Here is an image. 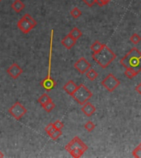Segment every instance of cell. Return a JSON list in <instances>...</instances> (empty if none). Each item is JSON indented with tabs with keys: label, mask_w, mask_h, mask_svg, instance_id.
Masks as SVG:
<instances>
[{
	"label": "cell",
	"mask_w": 141,
	"mask_h": 158,
	"mask_svg": "<svg viewBox=\"0 0 141 158\" xmlns=\"http://www.w3.org/2000/svg\"><path fill=\"white\" fill-rule=\"evenodd\" d=\"M132 155H133L134 157L141 158V148L139 147V146H138V147H137V148L133 151Z\"/></svg>",
	"instance_id": "26"
},
{
	"label": "cell",
	"mask_w": 141,
	"mask_h": 158,
	"mask_svg": "<svg viewBox=\"0 0 141 158\" xmlns=\"http://www.w3.org/2000/svg\"><path fill=\"white\" fill-rule=\"evenodd\" d=\"M27 109L18 101L13 104L8 110V113L17 120H19L20 118H22L27 114Z\"/></svg>",
	"instance_id": "6"
},
{
	"label": "cell",
	"mask_w": 141,
	"mask_h": 158,
	"mask_svg": "<svg viewBox=\"0 0 141 158\" xmlns=\"http://www.w3.org/2000/svg\"><path fill=\"white\" fill-rule=\"evenodd\" d=\"M71 96L79 105L83 106L87 101H88L89 99L92 96V93L84 84H81V85L78 86L77 89Z\"/></svg>",
	"instance_id": "4"
},
{
	"label": "cell",
	"mask_w": 141,
	"mask_h": 158,
	"mask_svg": "<svg viewBox=\"0 0 141 158\" xmlns=\"http://www.w3.org/2000/svg\"><path fill=\"white\" fill-rule=\"evenodd\" d=\"M3 156H3V154H2V153L0 152V157H3Z\"/></svg>",
	"instance_id": "32"
},
{
	"label": "cell",
	"mask_w": 141,
	"mask_h": 158,
	"mask_svg": "<svg viewBox=\"0 0 141 158\" xmlns=\"http://www.w3.org/2000/svg\"><path fill=\"white\" fill-rule=\"evenodd\" d=\"M53 124H54V128L58 130H61L64 128V123L60 120H56L54 123H53Z\"/></svg>",
	"instance_id": "27"
},
{
	"label": "cell",
	"mask_w": 141,
	"mask_h": 158,
	"mask_svg": "<svg viewBox=\"0 0 141 158\" xmlns=\"http://www.w3.org/2000/svg\"><path fill=\"white\" fill-rule=\"evenodd\" d=\"M23 73V70L17 64H13L7 69V73H8L12 78L17 79Z\"/></svg>",
	"instance_id": "8"
},
{
	"label": "cell",
	"mask_w": 141,
	"mask_h": 158,
	"mask_svg": "<svg viewBox=\"0 0 141 158\" xmlns=\"http://www.w3.org/2000/svg\"><path fill=\"white\" fill-rule=\"evenodd\" d=\"M12 8L17 13H19L25 8L24 2H22V0H15L12 3Z\"/></svg>",
	"instance_id": "14"
},
{
	"label": "cell",
	"mask_w": 141,
	"mask_h": 158,
	"mask_svg": "<svg viewBox=\"0 0 141 158\" xmlns=\"http://www.w3.org/2000/svg\"><path fill=\"white\" fill-rule=\"evenodd\" d=\"M42 107L44 108V110L46 111L47 113H49V112H51V111L54 109V107H55V104L52 101V100H50V101H48L47 103L45 104Z\"/></svg>",
	"instance_id": "17"
},
{
	"label": "cell",
	"mask_w": 141,
	"mask_h": 158,
	"mask_svg": "<svg viewBox=\"0 0 141 158\" xmlns=\"http://www.w3.org/2000/svg\"><path fill=\"white\" fill-rule=\"evenodd\" d=\"M83 2L88 7H92L95 3H96V0H83Z\"/></svg>",
	"instance_id": "30"
},
{
	"label": "cell",
	"mask_w": 141,
	"mask_h": 158,
	"mask_svg": "<svg viewBox=\"0 0 141 158\" xmlns=\"http://www.w3.org/2000/svg\"><path fill=\"white\" fill-rule=\"evenodd\" d=\"M1 1H2V0H0V2H1Z\"/></svg>",
	"instance_id": "34"
},
{
	"label": "cell",
	"mask_w": 141,
	"mask_h": 158,
	"mask_svg": "<svg viewBox=\"0 0 141 158\" xmlns=\"http://www.w3.org/2000/svg\"><path fill=\"white\" fill-rule=\"evenodd\" d=\"M77 87H78V86L76 85V83H75L73 80H69V81L63 86V89H64V91H65L68 95L72 96V95L74 94V91H75V90L77 89Z\"/></svg>",
	"instance_id": "13"
},
{
	"label": "cell",
	"mask_w": 141,
	"mask_h": 158,
	"mask_svg": "<svg viewBox=\"0 0 141 158\" xmlns=\"http://www.w3.org/2000/svg\"><path fill=\"white\" fill-rule=\"evenodd\" d=\"M95 127H96V125H95L92 121H88V122L85 123V125H84L85 129H86L87 131H88V132H92V131L95 128Z\"/></svg>",
	"instance_id": "25"
},
{
	"label": "cell",
	"mask_w": 141,
	"mask_h": 158,
	"mask_svg": "<svg viewBox=\"0 0 141 158\" xmlns=\"http://www.w3.org/2000/svg\"><path fill=\"white\" fill-rule=\"evenodd\" d=\"M104 44H101V42L98 41V40H96V41L94 42L93 44L91 45V49L92 51L93 52V53H96V52H98L100 49L103 47Z\"/></svg>",
	"instance_id": "18"
},
{
	"label": "cell",
	"mask_w": 141,
	"mask_h": 158,
	"mask_svg": "<svg viewBox=\"0 0 141 158\" xmlns=\"http://www.w3.org/2000/svg\"><path fill=\"white\" fill-rule=\"evenodd\" d=\"M50 100H51V98L49 97V95H48V94H46V93H45V94H43V95H41V96H40L39 99H38V102H39V103L41 104L42 106H43L45 104L47 103V102L50 101Z\"/></svg>",
	"instance_id": "19"
},
{
	"label": "cell",
	"mask_w": 141,
	"mask_h": 158,
	"mask_svg": "<svg viewBox=\"0 0 141 158\" xmlns=\"http://www.w3.org/2000/svg\"><path fill=\"white\" fill-rule=\"evenodd\" d=\"M97 76H98V73L92 69H89L86 72V77L91 81H94L97 77Z\"/></svg>",
	"instance_id": "16"
},
{
	"label": "cell",
	"mask_w": 141,
	"mask_h": 158,
	"mask_svg": "<svg viewBox=\"0 0 141 158\" xmlns=\"http://www.w3.org/2000/svg\"><path fill=\"white\" fill-rule=\"evenodd\" d=\"M17 27H18V29L22 32V33H24V34H27V33H29L31 31H32L34 27H32V25L30 24L29 22H27V20L22 17L21 19L18 21L17 22Z\"/></svg>",
	"instance_id": "9"
},
{
	"label": "cell",
	"mask_w": 141,
	"mask_h": 158,
	"mask_svg": "<svg viewBox=\"0 0 141 158\" xmlns=\"http://www.w3.org/2000/svg\"><path fill=\"white\" fill-rule=\"evenodd\" d=\"M111 1V0H96V3L100 7H102V6L108 4Z\"/></svg>",
	"instance_id": "29"
},
{
	"label": "cell",
	"mask_w": 141,
	"mask_h": 158,
	"mask_svg": "<svg viewBox=\"0 0 141 158\" xmlns=\"http://www.w3.org/2000/svg\"><path fill=\"white\" fill-rule=\"evenodd\" d=\"M70 14H71L72 17L76 19V18H79V17L81 16L82 12L79 9V8H78V7H74V8L71 10Z\"/></svg>",
	"instance_id": "23"
},
{
	"label": "cell",
	"mask_w": 141,
	"mask_h": 158,
	"mask_svg": "<svg viewBox=\"0 0 141 158\" xmlns=\"http://www.w3.org/2000/svg\"><path fill=\"white\" fill-rule=\"evenodd\" d=\"M64 148L73 157L79 158L88 149V147L76 136L65 146Z\"/></svg>",
	"instance_id": "3"
},
{
	"label": "cell",
	"mask_w": 141,
	"mask_h": 158,
	"mask_svg": "<svg viewBox=\"0 0 141 158\" xmlns=\"http://www.w3.org/2000/svg\"><path fill=\"white\" fill-rule=\"evenodd\" d=\"M69 35L71 37H73L74 40H79L80 37L82 36V35H83V33H82V31H80V30L78 28V27H74V29L72 30L71 31L69 32Z\"/></svg>",
	"instance_id": "15"
},
{
	"label": "cell",
	"mask_w": 141,
	"mask_h": 158,
	"mask_svg": "<svg viewBox=\"0 0 141 158\" xmlns=\"http://www.w3.org/2000/svg\"><path fill=\"white\" fill-rule=\"evenodd\" d=\"M139 147H140V148H141V143H140V144H139Z\"/></svg>",
	"instance_id": "33"
},
{
	"label": "cell",
	"mask_w": 141,
	"mask_h": 158,
	"mask_svg": "<svg viewBox=\"0 0 141 158\" xmlns=\"http://www.w3.org/2000/svg\"><path fill=\"white\" fill-rule=\"evenodd\" d=\"M74 68L79 73L84 74L89 69H91V64L85 58L82 57L74 64Z\"/></svg>",
	"instance_id": "7"
},
{
	"label": "cell",
	"mask_w": 141,
	"mask_h": 158,
	"mask_svg": "<svg viewBox=\"0 0 141 158\" xmlns=\"http://www.w3.org/2000/svg\"><path fill=\"white\" fill-rule=\"evenodd\" d=\"M140 40H141V37L139 36L138 34H136V33L133 34L130 36V41L132 42L133 44H139V43L140 42Z\"/></svg>",
	"instance_id": "24"
},
{
	"label": "cell",
	"mask_w": 141,
	"mask_h": 158,
	"mask_svg": "<svg viewBox=\"0 0 141 158\" xmlns=\"http://www.w3.org/2000/svg\"><path fill=\"white\" fill-rule=\"evenodd\" d=\"M76 41V40H74L73 37H71L69 34H68L66 36L64 37V39H62L61 44H63L67 49H70L75 45Z\"/></svg>",
	"instance_id": "12"
},
{
	"label": "cell",
	"mask_w": 141,
	"mask_h": 158,
	"mask_svg": "<svg viewBox=\"0 0 141 158\" xmlns=\"http://www.w3.org/2000/svg\"><path fill=\"white\" fill-rule=\"evenodd\" d=\"M120 64L125 69H133L139 73L141 71V52L135 47L121 59Z\"/></svg>",
	"instance_id": "1"
},
{
	"label": "cell",
	"mask_w": 141,
	"mask_h": 158,
	"mask_svg": "<svg viewBox=\"0 0 141 158\" xmlns=\"http://www.w3.org/2000/svg\"><path fill=\"white\" fill-rule=\"evenodd\" d=\"M92 57L102 69H106L115 60L116 55L106 44H104L98 52L93 53Z\"/></svg>",
	"instance_id": "2"
},
{
	"label": "cell",
	"mask_w": 141,
	"mask_h": 158,
	"mask_svg": "<svg viewBox=\"0 0 141 158\" xmlns=\"http://www.w3.org/2000/svg\"><path fill=\"white\" fill-rule=\"evenodd\" d=\"M135 91L141 96V82L139 84L138 86H135Z\"/></svg>",
	"instance_id": "31"
},
{
	"label": "cell",
	"mask_w": 141,
	"mask_h": 158,
	"mask_svg": "<svg viewBox=\"0 0 141 158\" xmlns=\"http://www.w3.org/2000/svg\"><path fill=\"white\" fill-rule=\"evenodd\" d=\"M22 17L27 20V22H29L30 24L32 25V27H36V20H35L34 18H33V17H32V16L29 14V13H27V14H25Z\"/></svg>",
	"instance_id": "22"
},
{
	"label": "cell",
	"mask_w": 141,
	"mask_h": 158,
	"mask_svg": "<svg viewBox=\"0 0 141 158\" xmlns=\"http://www.w3.org/2000/svg\"><path fill=\"white\" fill-rule=\"evenodd\" d=\"M101 84L102 86H104L105 88L109 91V92H112L115 91V89L119 86V85L121 84L120 81L116 78V77L114 76L112 73H109L105 78L101 81Z\"/></svg>",
	"instance_id": "5"
},
{
	"label": "cell",
	"mask_w": 141,
	"mask_h": 158,
	"mask_svg": "<svg viewBox=\"0 0 141 158\" xmlns=\"http://www.w3.org/2000/svg\"><path fill=\"white\" fill-rule=\"evenodd\" d=\"M81 110L83 111V113L88 117H91L95 112H96V107L92 105V103L87 101L86 103H84L83 105L81 108Z\"/></svg>",
	"instance_id": "10"
},
{
	"label": "cell",
	"mask_w": 141,
	"mask_h": 158,
	"mask_svg": "<svg viewBox=\"0 0 141 158\" xmlns=\"http://www.w3.org/2000/svg\"><path fill=\"white\" fill-rule=\"evenodd\" d=\"M62 133H62L61 130H58V129L54 128V130L49 133V136L51 138V139H53V140H56V139H58V138L62 135Z\"/></svg>",
	"instance_id": "21"
},
{
	"label": "cell",
	"mask_w": 141,
	"mask_h": 158,
	"mask_svg": "<svg viewBox=\"0 0 141 158\" xmlns=\"http://www.w3.org/2000/svg\"><path fill=\"white\" fill-rule=\"evenodd\" d=\"M40 83H41V85L43 86V88H44L45 90H46V91H51L52 89H54V87H55V86H56V82H55V81H54L52 77H49V78L45 77V78L44 80H42Z\"/></svg>",
	"instance_id": "11"
},
{
	"label": "cell",
	"mask_w": 141,
	"mask_h": 158,
	"mask_svg": "<svg viewBox=\"0 0 141 158\" xmlns=\"http://www.w3.org/2000/svg\"><path fill=\"white\" fill-rule=\"evenodd\" d=\"M139 73V72L133 69H126V72H125V74L128 78H133L134 77H135Z\"/></svg>",
	"instance_id": "20"
},
{
	"label": "cell",
	"mask_w": 141,
	"mask_h": 158,
	"mask_svg": "<svg viewBox=\"0 0 141 158\" xmlns=\"http://www.w3.org/2000/svg\"><path fill=\"white\" fill-rule=\"evenodd\" d=\"M54 124H53V123H49L48 125L45 127V132H46V133L48 134V135H49V133H51L52 131L54 130Z\"/></svg>",
	"instance_id": "28"
}]
</instances>
